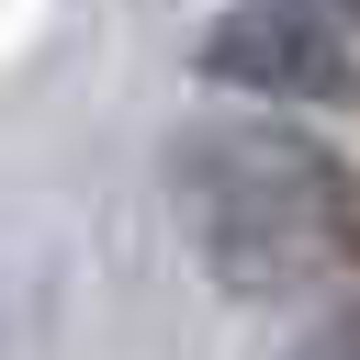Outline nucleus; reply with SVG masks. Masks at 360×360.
I'll use <instances>...</instances> for the list:
<instances>
[{
  "label": "nucleus",
  "mask_w": 360,
  "mask_h": 360,
  "mask_svg": "<svg viewBox=\"0 0 360 360\" xmlns=\"http://www.w3.org/2000/svg\"><path fill=\"white\" fill-rule=\"evenodd\" d=\"M158 180L225 304H304L349 270L360 169L338 158V135H315V112L214 90L158 135Z\"/></svg>",
  "instance_id": "1"
},
{
  "label": "nucleus",
  "mask_w": 360,
  "mask_h": 360,
  "mask_svg": "<svg viewBox=\"0 0 360 360\" xmlns=\"http://www.w3.org/2000/svg\"><path fill=\"white\" fill-rule=\"evenodd\" d=\"M191 79L236 90V101H281V112H349L360 45H349V22H326L304 0H225L191 34Z\"/></svg>",
  "instance_id": "2"
},
{
  "label": "nucleus",
  "mask_w": 360,
  "mask_h": 360,
  "mask_svg": "<svg viewBox=\"0 0 360 360\" xmlns=\"http://www.w3.org/2000/svg\"><path fill=\"white\" fill-rule=\"evenodd\" d=\"M304 11H326V22H349V34H360V0H304Z\"/></svg>",
  "instance_id": "3"
}]
</instances>
